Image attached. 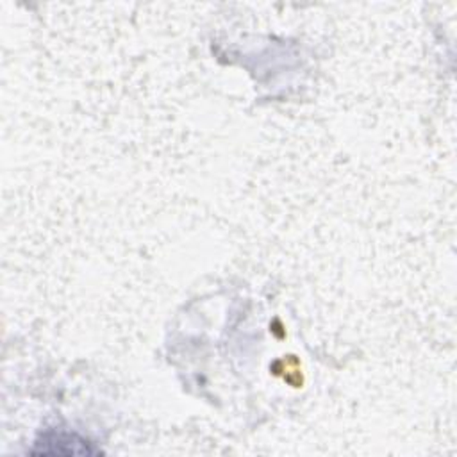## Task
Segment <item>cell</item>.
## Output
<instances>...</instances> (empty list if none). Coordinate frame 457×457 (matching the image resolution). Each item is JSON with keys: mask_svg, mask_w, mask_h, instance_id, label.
<instances>
[{"mask_svg": "<svg viewBox=\"0 0 457 457\" xmlns=\"http://www.w3.org/2000/svg\"><path fill=\"white\" fill-rule=\"evenodd\" d=\"M32 453H43V455H95L98 450L80 439L75 434L68 432H48L41 437V441L36 443V448Z\"/></svg>", "mask_w": 457, "mask_h": 457, "instance_id": "1", "label": "cell"}]
</instances>
